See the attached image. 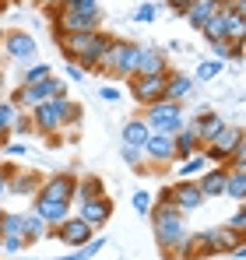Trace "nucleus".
Segmentation results:
<instances>
[{
    "label": "nucleus",
    "mask_w": 246,
    "mask_h": 260,
    "mask_svg": "<svg viewBox=\"0 0 246 260\" xmlns=\"http://www.w3.org/2000/svg\"><path fill=\"white\" fill-rule=\"evenodd\" d=\"M151 225H155V243H159V250H162L165 257H169L176 246H183L187 236H190V229H187V215L176 211L169 186L159 193V204L151 208Z\"/></svg>",
    "instance_id": "1"
},
{
    "label": "nucleus",
    "mask_w": 246,
    "mask_h": 260,
    "mask_svg": "<svg viewBox=\"0 0 246 260\" xmlns=\"http://www.w3.org/2000/svg\"><path fill=\"white\" fill-rule=\"evenodd\" d=\"M81 116V106L71 99H53L32 109V130L46 134V137H60V130H67L74 120Z\"/></svg>",
    "instance_id": "2"
},
{
    "label": "nucleus",
    "mask_w": 246,
    "mask_h": 260,
    "mask_svg": "<svg viewBox=\"0 0 246 260\" xmlns=\"http://www.w3.org/2000/svg\"><path fill=\"white\" fill-rule=\"evenodd\" d=\"M137 60H141V46H134V43H127V39L109 36V46H106V53H102L99 71H106L109 78L130 81V78L137 74Z\"/></svg>",
    "instance_id": "3"
},
{
    "label": "nucleus",
    "mask_w": 246,
    "mask_h": 260,
    "mask_svg": "<svg viewBox=\"0 0 246 260\" xmlns=\"http://www.w3.org/2000/svg\"><path fill=\"white\" fill-rule=\"evenodd\" d=\"M53 99H67V85H64L60 78H42L36 85H21L11 95V102H14L18 109H36V106L53 102Z\"/></svg>",
    "instance_id": "4"
},
{
    "label": "nucleus",
    "mask_w": 246,
    "mask_h": 260,
    "mask_svg": "<svg viewBox=\"0 0 246 260\" xmlns=\"http://www.w3.org/2000/svg\"><path fill=\"white\" fill-rule=\"evenodd\" d=\"M144 123H148L151 134H179V130L187 127L183 106L169 102V99H159L155 106H144Z\"/></svg>",
    "instance_id": "5"
},
{
    "label": "nucleus",
    "mask_w": 246,
    "mask_h": 260,
    "mask_svg": "<svg viewBox=\"0 0 246 260\" xmlns=\"http://www.w3.org/2000/svg\"><path fill=\"white\" fill-rule=\"evenodd\" d=\"M243 141H246L243 130H239V127H229V123H225V127H222V134H218V137H214V141H211V144L204 148L207 166H229L232 151H236Z\"/></svg>",
    "instance_id": "6"
},
{
    "label": "nucleus",
    "mask_w": 246,
    "mask_h": 260,
    "mask_svg": "<svg viewBox=\"0 0 246 260\" xmlns=\"http://www.w3.org/2000/svg\"><path fill=\"white\" fill-rule=\"evenodd\" d=\"M130 95L141 106H155L165 99V74H134L130 78Z\"/></svg>",
    "instance_id": "7"
},
{
    "label": "nucleus",
    "mask_w": 246,
    "mask_h": 260,
    "mask_svg": "<svg viewBox=\"0 0 246 260\" xmlns=\"http://www.w3.org/2000/svg\"><path fill=\"white\" fill-rule=\"evenodd\" d=\"M49 236H56V239H60V243H67L71 250H81V246H88V243L95 239V232H91L78 215H74V218H64L60 225H53V229H49Z\"/></svg>",
    "instance_id": "8"
},
{
    "label": "nucleus",
    "mask_w": 246,
    "mask_h": 260,
    "mask_svg": "<svg viewBox=\"0 0 246 260\" xmlns=\"http://www.w3.org/2000/svg\"><path fill=\"white\" fill-rule=\"evenodd\" d=\"M169 193H172V204H176V211L179 215H194L197 208H204V193L197 190V183L194 179H179V183H172L169 186Z\"/></svg>",
    "instance_id": "9"
},
{
    "label": "nucleus",
    "mask_w": 246,
    "mask_h": 260,
    "mask_svg": "<svg viewBox=\"0 0 246 260\" xmlns=\"http://www.w3.org/2000/svg\"><path fill=\"white\" fill-rule=\"evenodd\" d=\"M74 186H78V176L74 173H53V176H46V183H42V190L36 193V197L74 204Z\"/></svg>",
    "instance_id": "10"
},
{
    "label": "nucleus",
    "mask_w": 246,
    "mask_h": 260,
    "mask_svg": "<svg viewBox=\"0 0 246 260\" xmlns=\"http://www.w3.org/2000/svg\"><path fill=\"white\" fill-rule=\"evenodd\" d=\"M144 158L151 162V169H165L176 162V144H172V134H151L148 144H144Z\"/></svg>",
    "instance_id": "11"
},
{
    "label": "nucleus",
    "mask_w": 246,
    "mask_h": 260,
    "mask_svg": "<svg viewBox=\"0 0 246 260\" xmlns=\"http://www.w3.org/2000/svg\"><path fill=\"white\" fill-rule=\"evenodd\" d=\"M78 218H81L91 232H102V229H106V221L113 218V201H109V197L84 201V204H78Z\"/></svg>",
    "instance_id": "12"
},
{
    "label": "nucleus",
    "mask_w": 246,
    "mask_h": 260,
    "mask_svg": "<svg viewBox=\"0 0 246 260\" xmlns=\"http://www.w3.org/2000/svg\"><path fill=\"white\" fill-rule=\"evenodd\" d=\"M4 53H7L11 60H18V63H21V60H36L39 46H36V39H32L28 32H18V28H14V32H7V36H4Z\"/></svg>",
    "instance_id": "13"
},
{
    "label": "nucleus",
    "mask_w": 246,
    "mask_h": 260,
    "mask_svg": "<svg viewBox=\"0 0 246 260\" xmlns=\"http://www.w3.org/2000/svg\"><path fill=\"white\" fill-rule=\"evenodd\" d=\"M42 183H46V176L42 173H36V169H14V173L7 176V190L11 193H18V197H36L42 190Z\"/></svg>",
    "instance_id": "14"
},
{
    "label": "nucleus",
    "mask_w": 246,
    "mask_h": 260,
    "mask_svg": "<svg viewBox=\"0 0 246 260\" xmlns=\"http://www.w3.org/2000/svg\"><path fill=\"white\" fill-rule=\"evenodd\" d=\"M187 127L197 134V141H201V148H207L218 134H222V127H225V120L218 116V113H197L194 120H187Z\"/></svg>",
    "instance_id": "15"
},
{
    "label": "nucleus",
    "mask_w": 246,
    "mask_h": 260,
    "mask_svg": "<svg viewBox=\"0 0 246 260\" xmlns=\"http://www.w3.org/2000/svg\"><path fill=\"white\" fill-rule=\"evenodd\" d=\"M225 179H229V166H214V169H204L194 183H197V190L204 193V201H214V197L225 193Z\"/></svg>",
    "instance_id": "16"
},
{
    "label": "nucleus",
    "mask_w": 246,
    "mask_h": 260,
    "mask_svg": "<svg viewBox=\"0 0 246 260\" xmlns=\"http://www.w3.org/2000/svg\"><path fill=\"white\" fill-rule=\"evenodd\" d=\"M194 95V78H187L183 71H165V99L169 102H187Z\"/></svg>",
    "instance_id": "17"
},
{
    "label": "nucleus",
    "mask_w": 246,
    "mask_h": 260,
    "mask_svg": "<svg viewBox=\"0 0 246 260\" xmlns=\"http://www.w3.org/2000/svg\"><path fill=\"white\" fill-rule=\"evenodd\" d=\"M36 204H32V211L53 229V225H60L64 218H71V204H64V201H46V197H32Z\"/></svg>",
    "instance_id": "18"
},
{
    "label": "nucleus",
    "mask_w": 246,
    "mask_h": 260,
    "mask_svg": "<svg viewBox=\"0 0 246 260\" xmlns=\"http://www.w3.org/2000/svg\"><path fill=\"white\" fill-rule=\"evenodd\" d=\"M95 32H99V28H95ZM95 32H71V36H60V39H56L60 53L67 56V63H78V60H81V53L88 49V43H91Z\"/></svg>",
    "instance_id": "19"
},
{
    "label": "nucleus",
    "mask_w": 246,
    "mask_h": 260,
    "mask_svg": "<svg viewBox=\"0 0 246 260\" xmlns=\"http://www.w3.org/2000/svg\"><path fill=\"white\" fill-rule=\"evenodd\" d=\"M106 46H109V36L99 28L95 36H91V43H88V49L81 53V60H78V67L81 71H99V63H102V53H106Z\"/></svg>",
    "instance_id": "20"
},
{
    "label": "nucleus",
    "mask_w": 246,
    "mask_h": 260,
    "mask_svg": "<svg viewBox=\"0 0 246 260\" xmlns=\"http://www.w3.org/2000/svg\"><path fill=\"white\" fill-rule=\"evenodd\" d=\"M165 53L159 46H141V60H137V74H165Z\"/></svg>",
    "instance_id": "21"
},
{
    "label": "nucleus",
    "mask_w": 246,
    "mask_h": 260,
    "mask_svg": "<svg viewBox=\"0 0 246 260\" xmlns=\"http://www.w3.org/2000/svg\"><path fill=\"white\" fill-rule=\"evenodd\" d=\"M172 144H176V162H183V158H190V155H201L204 148H201V141H197V134L190 127H183L179 134H172Z\"/></svg>",
    "instance_id": "22"
},
{
    "label": "nucleus",
    "mask_w": 246,
    "mask_h": 260,
    "mask_svg": "<svg viewBox=\"0 0 246 260\" xmlns=\"http://www.w3.org/2000/svg\"><path fill=\"white\" fill-rule=\"evenodd\" d=\"M207 236H211V246H214V253H232L243 239H239V232H232L229 225H218V229H207Z\"/></svg>",
    "instance_id": "23"
},
{
    "label": "nucleus",
    "mask_w": 246,
    "mask_h": 260,
    "mask_svg": "<svg viewBox=\"0 0 246 260\" xmlns=\"http://www.w3.org/2000/svg\"><path fill=\"white\" fill-rule=\"evenodd\" d=\"M95 197H106V190H102V176H78V186H74V204L95 201Z\"/></svg>",
    "instance_id": "24"
},
{
    "label": "nucleus",
    "mask_w": 246,
    "mask_h": 260,
    "mask_svg": "<svg viewBox=\"0 0 246 260\" xmlns=\"http://www.w3.org/2000/svg\"><path fill=\"white\" fill-rule=\"evenodd\" d=\"M120 137H123V144H127V148H144V144H148V137H151V130H148L144 120H127L123 130H120Z\"/></svg>",
    "instance_id": "25"
},
{
    "label": "nucleus",
    "mask_w": 246,
    "mask_h": 260,
    "mask_svg": "<svg viewBox=\"0 0 246 260\" xmlns=\"http://www.w3.org/2000/svg\"><path fill=\"white\" fill-rule=\"evenodd\" d=\"M218 7H222V0H194V4H190V11H187V21L201 32V28L207 25V18H211Z\"/></svg>",
    "instance_id": "26"
},
{
    "label": "nucleus",
    "mask_w": 246,
    "mask_h": 260,
    "mask_svg": "<svg viewBox=\"0 0 246 260\" xmlns=\"http://www.w3.org/2000/svg\"><path fill=\"white\" fill-rule=\"evenodd\" d=\"M225 21H229V7H218V11L207 18V25L201 28L207 43H218V39H225Z\"/></svg>",
    "instance_id": "27"
},
{
    "label": "nucleus",
    "mask_w": 246,
    "mask_h": 260,
    "mask_svg": "<svg viewBox=\"0 0 246 260\" xmlns=\"http://www.w3.org/2000/svg\"><path fill=\"white\" fill-rule=\"evenodd\" d=\"M25 221V243H39V239H49V225L42 221L36 211H28V215H21Z\"/></svg>",
    "instance_id": "28"
},
{
    "label": "nucleus",
    "mask_w": 246,
    "mask_h": 260,
    "mask_svg": "<svg viewBox=\"0 0 246 260\" xmlns=\"http://www.w3.org/2000/svg\"><path fill=\"white\" fill-rule=\"evenodd\" d=\"M229 7V4H222ZM225 39L232 46H246V18H239L236 11H229V21H225Z\"/></svg>",
    "instance_id": "29"
},
{
    "label": "nucleus",
    "mask_w": 246,
    "mask_h": 260,
    "mask_svg": "<svg viewBox=\"0 0 246 260\" xmlns=\"http://www.w3.org/2000/svg\"><path fill=\"white\" fill-rule=\"evenodd\" d=\"M225 193L232 197V201H246V173H236V169H229V179H225Z\"/></svg>",
    "instance_id": "30"
},
{
    "label": "nucleus",
    "mask_w": 246,
    "mask_h": 260,
    "mask_svg": "<svg viewBox=\"0 0 246 260\" xmlns=\"http://www.w3.org/2000/svg\"><path fill=\"white\" fill-rule=\"evenodd\" d=\"M120 155H123V162H127V166H134L137 173H151V162L144 158V148H127V144H123Z\"/></svg>",
    "instance_id": "31"
},
{
    "label": "nucleus",
    "mask_w": 246,
    "mask_h": 260,
    "mask_svg": "<svg viewBox=\"0 0 246 260\" xmlns=\"http://www.w3.org/2000/svg\"><path fill=\"white\" fill-rule=\"evenodd\" d=\"M204 169H207L204 151H201V155H190V158H183V162H179V176H183V179H197Z\"/></svg>",
    "instance_id": "32"
},
{
    "label": "nucleus",
    "mask_w": 246,
    "mask_h": 260,
    "mask_svg": "<svg viewBox=\"0 0 246 260\" xmlns=\"http://www.w3.org/2000/svg\"><path fill=\"white\" fill-rule=\"evenodd\" d=\"M18 113H21V109H18L11 99H7V102H0V134H11V130H14V120H18Z\"/></svg>",
    "instance_id": "33"
},
{
    "label": "nucleus",
    "mask_w": 246,
    "mask_h": 260,
    "mask_svg": "<svg viewBox=\"0 0 246 260\" xmlns=\"http://www.w3.org/2000/svg\"><path fill=\"white\" fill-rule=\"evenodd\" d=\"M67 7H71L74 14H84V18H102L99 0H67Z\"/></svg>",
    "instance_id": "34"
},
{
    "label": "nucleus",
    "mask_w": 246,
    "mask_h": 260,
    "mask_svg": "<svg viewBox=\"0 0 246 260\" xmlns=\"http://www.w3.org/2000/svg\"><path fill=\"white\" fill-rule=\"evenodd\" d=\"M42 78H53V67L49 63H32V67H25V78H21V85H36Z\"/></svg>",
    "instance_id": "35"
},
{
    "label": "nucleus",
    "mask_w": 246,
    "mask_h": 260,
    "mask_svg": "<svg viewBox=\"0 0 246 260\" xmlns=\"http://www.w3.org/2000/svg\"><path fill=\"white\" fill-rule=\"evenodd\" d=\"M222 71H225V60H204L197 67V81H214Z\"/></svg>",
    "instance_id": "36"
},
{
    "label": "nucleus",
    "mask_w": 246,
    "mask_h": 260,
    "mask_svg": "<svg viewBox=\"0 0 246 260\" xmlns=\"http://www.w3.org/2000/svg\"><path fill=\"white\" fill-rule=\"evenodd\" d=\"M151 208H155L151 193H148V190H137V193H134V211H137V215H151Z\"/></svg>",
    "instance_id": "37"
},
{
    "label": "nucleus",
    "mask_w": 246,
    "mask_h": 260,
    "mask_svg": "<svg viewBox=\"0 0 246 260\" xmlns=\"http://www.w3.org/2000/svg\"><path fill=\"white\" fill-rule=\"evenodd\" d=\"M229 229H232V232H239V239H246V201L236 208V215L229 218Z\"/></svg>",
    "instance_id": "38"
},
{
    "label": "nucleus",
    "mask_w": 246,
    "mask_h": 260,
    "mask_svg": "<svg viewBox=\"0 0 246 260\" xmlns=\"http://www.w3.org/2000/svg\"><path fill=\"white\" fill-rule=\"evenodd\" d=\"M28 243H25V236H11V239H0V250L4 253H21Z\"/></svg>",
    "instance_id": "39"
},
{
    "label": "nucleus",
    "mask_w": 246,
    "mask_h": 260,
    "mask_svg": "<svg viewBox=\"0 0 246 260\" xmlns=\"http://www.w3.org/2000/svg\"><path fill=\"white\" fill-rule=\"evenodd\" d=\"M229 169H236V173H246V141L232 151V158H229Z\"/></svg>",
    "instance_id": "40"
},
{
    "label": "nucleus",
    "mask_w": 246,
    "mask_h": 260,
    "mask_svg": "<svg viewBox=\"0 0 246 260\" xmlns=\"http://www.w3.org/2000/svg\"><path fill=\"white\" fill-rule=\"evenodd\" d=\"M214 46V60H229L232 56V43L229 39H218V43H211Z\"/></svg>",
    "instance_id": "41"
},
{
    "label": "nucleus",
    "mask_w": 246,
    "mask_h": 260,
    "mask_svg": "<svg viewBox=\"0 0 246 260\" xmlns=\"http://www.w3.org/2000/svg\"><path fill=\"white\" fill-rule=\"evenodd\" d=\"M134 18H137V21H144V25H148V21H155V4H141V7L134 11Z\"/></svg>",
    "instance_id": "42"
},
{
    "label": "nucleus",
    "mask_w": 246,
    "mask_h": 260,
    "mask_svg": "<svg viewBox=\"0 0 246 260\" xmlns=\"http://www.w3.org/2000/svg\"><path fill=\"white\" fill-rule=\"evenodd\" d=\"M222 4H229V11H236L239 18H246V0H222Z\"/></svg>",
    "instance_id": "43"
},
{
    "label": "nucleus",
    "mask_w": 246,
    "mask_h": 260,
    "mask_svg": "<svg viewBox=\"0 0 246 260\" xmlns=\"http://www.w3.org/2000/svg\"><path fill=\"white\" fill-rule=\"evenodd\" d=\"M190 4H194V0H169V7H172L176 14H187V11H190Z\"/></svg>",
    "instance_id": "44"
},
{
    "label": "nucleus",
    "mask_w": 246,
    "mask_h": 260,
    "mask_svg": "<svg viewBox=\"0 0 246 260\" xmlns=\"http://www.w3.org/2000/svg\"><path fill=\"white\" fill-rule=\"evenodd\" d=\"M67 78H71V81H81V78H84V71L78 67V63H67Z\"/></svg>",
    "instance_id": "45"
},
{
    "label": "nucleus",
    "mask_w": 246,
    "mask_h": 260,
    "mask_svg": "<svg viewBox=\"0 0 246 260\" xmlns=\"http://www.w3.org/2000/svg\"><path fill=\"white\" fill-rule=\"evenodd\" d=\"M102 99H106V102H116V99H120V91H116L113 85H106V88H102Z\"/></svg>",
    "instance_id": "46"
},
{
    "label": "nucleus",
    "mask_w": 246,
    "mask_h": 260,
    "mask_svg": "<svg viewBox=\"0 0 246 260\" xmlns=\"http://www.w3.org/2000/svg\"><path fill=\"white\" fill-rule=\"evenodd\" d=\"M36 7H46V11H53V7H60V4H67V0H32Z\"/></svg>",
    "instance_id": "47"
},
{
    "label": "nucleus",
    "mask_w": 246,
    "mask_h": 260,
    "mask_svg": "<svg viewBox=\"0 0 246 260\" xmlns=\"http://www.w3.org/2000/svg\"><path fill=\"white\" fill-rule=\"evenodd\" d=\"M229 257H232V260H246V239L236 246V250H232V253H229Z\"/></svg>",
    "instance_id": "48"
},
{
    "label": "nucleus",
    "mask_w": 246,
    "mask_h": 260,
    "mask_svg": "<svg viewBox=\"0 0 246 260\" xmlns=\"http://www.w3.org/2000/svg\"><path fill=\"white\" fill-rule=\"evenodd\" d=\"M4 151H11V155H18V158H21V155H25V151H28V148H25V144H7V148H4Z\"/></svg>",
    "instance_id": "49"
},
{
    "label": "nucleus",
    "mask_w": 246,
    "mask_h": 260,
    "mask_svg": "<svg viewBox=\"0 0 246 260\" xmlns=\"http://www.w3.org/2000/svg\"><path fill=\"white\" fill-rule=\"evenodd\" d=\"M7 193V173H4V166H0V197Z\"/></svg>",
    "instance_id": "50"
},
{
    "label": "nucleus",
    "mask_w": 246,
    "mask_h": 260,
    "mask_svg": "<svg viewBox=\"0 0 246 260\" xmlns=\"http://www.w3.org/2000/svg\"><path fill=\"white\" fill-rule=\"evenodd\" d=\"M7 7H11V4H7V0H0V11H7Z\"/></svg>",
    "instance_id": "51"
},
{
    "label": "nucleus",
    "mask_w": 246,
    "mask_h": 260,
    "mask_svg": "<svg viewBox=\"0 0 246 260\" xmlns=\"http://www.w3.org/2000/svg\"><path fill=\"white\" fill-rule=\"evenodd\" d=\"M0 91H4V71H0Z\"/></svg>",
    "instance_id": "52"
},
{
    "label": "nucleus",
    "mask_w": 246,
    "mask_h": 260,
    "mask_svg": "<svg viewBox=\"0 0 246 260\" xmlns=\"http://www.w3.org/2000/svg\"><path fill=\"white\" fill-rule=\"evenodd\" d=\"M0 215H4V208H0Z\"/></svg>",
    "instance_id": "53"
},
{
    "label": "nucleus",
    "mask_w": 246,
    "mask_h": 260,
    "mask_svg": "<svg viewBox=\"0 0 246 260\" xmlns=\"http://www.w3.org/2000/svg\"><path fill=\"white\" fill-rule=\"evenodd\" d=\"M7 4H14V0H7Z\"/></svg>",
    "instance_id": "54"
}]
</instances>
